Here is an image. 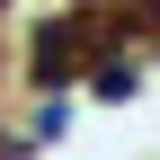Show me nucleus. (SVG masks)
<instances>
[{"instance_id": "f257e3e1", "label": "nucleus", "mask_w": 160, "mask_h": 160, "mask_svg": "<svg viewBox=\"0 0 160 160\" xmlns=\"http://www.w3.org/2000/svg\"><path fill=\"white\" fill-rule=\"evenodd\" d=\"M80 53H89V27H45V45H36V71H45V80H62Z\"/></svg>"}]
</instances>
